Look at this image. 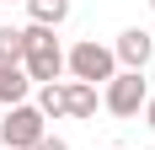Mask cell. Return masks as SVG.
<instances>
[{
	"instance_id": "obj_1",
	"label": "cell",
	"mask_w": 155,
	"mask_h": 150,
	"mask_svg": "<svg viewBox=\"0 0 155 150\" xmlns=\"http://www.w3.org/2000/svg\"><path fill=\"white\" fill-rule=\"evenodd\" d=\"M21 70H27V80H38V86H54L64 75V48H59V38L48 27H21Z\"/></svg>"
},
{
	"instance_id": "obj_2",
	"label": "cell",
	"mask_w": 155,
	"mask_h": 150,
	"mask_svg": "<svg viewBox=\"0 0 155 150\" xmlns=\"http://www.w3.org/2000/svg\"><path fill=\"white\" fill-rule=\"evenodd\" d=\"M64 70L75 75V80H86V86H107L112 75H118V59H112V48H102L96 38H86V43H75L64 54Z\"/></svg>"
},
{
	"instance_id": "obj_3",
	"label": "cell",
	"mask_w": 155,
	"mask_h": 150,
	"mask_svg": "<svg viewBox=\"0 0 155 150\" xmlns=\"http://www.w3.org/2000/svg\"><path fill=\"white\" fill-rule=\"evenodd\" d=\"M48 134V118L38 113L32 102H21V107H5V118H0V139L11 150H32L38 139Z\"/></svg>"
},
{
	"instance_id": "obj_4",
	"label": "cell",
	"mask_w": 155,
	"mask_h": 150,
	"mask_svg": "<svg viewBox=\"0 0 155 150\" xmlns=\"http://www.w3.org/2000/svg\"><path fill=\"white\" fill-rule=\"evenodd\" d=\"M102 102H107L112 118H134V113L150 102V86H144L139 70H118V75L107 80V97H102Z\"/></svg>"
},
{
	"instance_id": "obj_5",
	"label": "cell",
	"mask_w": 155,
	"mask_h": 150,
	"mask_svg": "<svg viewBox=\"0 0 155 150\" xmlns=\"http://www.w3.org/2000/svg\"><path fill=\"white\" fill-rule=\"evenodd\" d=\"M150 54H155V38H150L144 27L118 32V43H112V59L123 64V70H139V75H144V64H150Z\"/></svg>"
},
{
	"instance_id": "obj_6",
	"label": "cell",
	"mask_w": 155,
	"mask_h": 150,
	"mask_svg": "<svg viewBox=\"0 0 155 150\" xmlns=\"http://www.w3.org/2000/svg\"><path fill=\"white\" fill-rule=\"evenodd\" d=\"M27 70L21 64H0V107H21L27 102Z\"/></svg>"
},
{
	"instance_id": "obj_7",
	"label": "cell",
	"mask_w": 155,
	"mask_h": 150,
	"mask_svg": "<svg viewBox=\"0 0 155 150\" xmlns=\"http://www.w3.org/2000/svg\"><path fill=\"white\" fill-rule=\"evenodd\" d=\"M64 102H70V118H96V86L86 80H64Z\"/></svg>"
},
{
	"instance_id": "obj_8",
	"label": "cell",
	"mask_w": 155,
	"mask_h": 150,
	"mask_svg": "<svg viewBox=\"0 0 155 150\" xmlns=\"http://www.w3.org/2000/svg\"><path fill=\"white\" fill-rule=\"evenodd\" d=\"M27 11H32V27H59L64 16H70V0H27Z\"/></svg>"
},
{
	"instance_id": "obj_9",
	"label": "cell",
	"mask_w": 155,
	"mask_h": 150,
	"mask_svg": "<svg viewBox=\"0 0 155 150\" xmlns=\"http://www.w3.org/2000/svg\"><path fill=\"white\" fill-rule=\"evenodd\" d=\"M38 113L43 118H70V102H64V80H54V86L38 91Z\"/></svg>"
},
{
	"instance_id": "obj_10",
	"label": "cell",
	"mask_w": 155,
	"mask_h": 150,
	"mask_svg": "<svg viewBox=\"0 0 155 150\" xmlns=\"http://www.w3.org/2000/svg\"><path fill=\"white\" fill-rule=\"evenodd\" d=\"M21 27H0V64H21Z\"/></svg>"
},
{
	"instance_id": "obj_11",
	"label": "cell",
	"mask_w": 155,
	"mask_h": 150,
	"mask_svg": "<svg viewBox=\"0 0 155 150\" xmlns=\"http://www.w3.org/2000/svg\"><path fill=\"white\" fill-rule=\"evenodd\" d=\"M32 150H70V145H64L59 134H43V139H38V145H32Z\"/></svg>"
},
{
	"instance_id": "obj_12",
	"label": "cell",
	"mask_w": 155,
	"mask_h": 150,
	"mask_svg": "<svg viewBox=\"0 0 155 150\" xmlns=\"http://www.w3.org/2000/svg\"><path fill=\"white\" fill-rule=\"evenodd\" d=\"M144 123H150V129H155V97H150V102H144Z\"/></svg>"
},
{
	"instance_id": "obj_13",
	"label": "cell",
	"mask_w": 155,
	"mask_h": 150,
	"mask_svg": "<svg viewBox=\"0 0 155 150\" xmlns=\"http://www.w3.org/2000/svg\"><path fill=\"white\" fill-rule=\"evenodd\" d=\"M0 118H5V113H0Z\"/></svg>"
},
{
	"instance_id": "obj_14",
	"label": "cell",
	"mask_w": 155,
	"mask_h": 150,
	"mask_svg": "<svg viewBox=\"0 0 155 150\" xmlns=\"http://www.w3.org/2000/svg\"><path fill=\"white\" fill-rule=\"evenodd\" d=\"M5 5H11V0H5Z\"/></svg>"
},
{
	"instance_id": "obj_15",
	"label": "cell",
	"mask_w": 155,
	"mask_h": 150,
	"mask_svg": "<svg viewBox=\"0 0 155 150\" xmlns=\"http://www.w3.org/2000/svg\"><path fill=\"white\" fill-rule=\"evenodd\" d=\"M150 5H155V0H150Z\"/></svg>"
}]
</instances>
